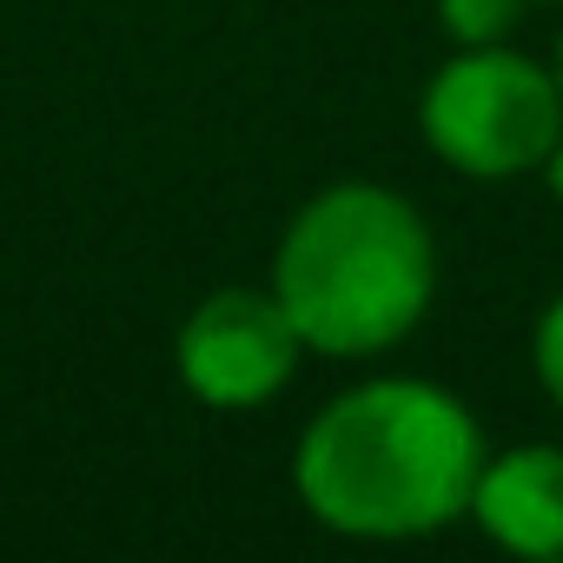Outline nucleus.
<instances>
[{"instance_id": "obj_2", "label": "nucleus", "mask_w": 563, "mask_h": 563, "mask_svg": "<svg viewBox=\"0 0 563 563\" xmlns=\"http://www.w3.org/2000/svg\"><path fill=\"white\" fill-rule=\"evenodd\" d=\"M272 292L299 325L306 352L365 358L398 345L431 292H438V252L431 225L385 186H325L278 245Z\"/></svg>"}, {"instance_id": "obj_3", "label": "nucleus", "mask_w": 563, "mask_h": 563, "mask_svg": "<svg viewBox=\"0 0 563 563\" xmlns=\"http://www.w3.org/2000/svg\"><path fill=\"white\" fill-rule=\"evenodd\" d=\"M424 140L444 166L504 179L550 159L563 140V80L510 47H457L424 87Z\"/></svg>"}, {"instance_id": "obj_7", "label": "nucleus", "mask_w": 563, "mask_h": 563, "mask_svg": "<svg viewBox=\"0 0 563 563\" xmlns=\"http://www.w3.org/2000/svg\"><path fill=\"white\" fill-rule=\"evenodd\" d=\"M537 372H543V385H550V398L563 405V299L543 312V325H537Z\"/></svg>"}, {"instance_id": "obj_5", "label": "nucleus", "mask_w": 563, "mask_h": 563, "mask_svg": "<svg viewBox=\"0 0 563 563\" xmlns=\"http://www.w3.org/2000/svg\"><path fill=\"white\" fill-rule=\"evenodd\" d=\"M471 517L484 523L490 543L517 556H563V451L523 444V451L484 457Z\"/></svg>"}, {"instance_id": "obj_6", "label": "nucleus", "mask_w": 563, "mask_h": 563, "mask_svg": "<svg viewBox=\"0 0 563 563\" xmlns=\"http://www.w3.org/2000/svg\"><path fill=\"white\" fill-rule=\"evenodd\" d=\"M517 8L523 0H438V21H444V34L457 47H490V41L510 34Z\"/></svg>"}, {"instance_id": "obj_9", "label": "nucleus", "mask_w": 563, "mask_h": 563, "mask_svg": "<svg viewBox=\"0 0 563 563\" xmlns=\"http://www.w3.org/2000/svg\"><path fill=\"white\" fill-rule=\"evenodd\" d=\"M556 80H563V74H556Z\"/></svg>"}, {"instance_id": "obj_1", "label": "nucleus", "mask_w": 563, "mask_h": 563, "mask_svg": "<svg viewBox=\"0 0 563 563\" xmlns=\"http://www.w3.org/2000/svg\"><path fill=\"white\" fill-rule=\"evenodd\" d=\"M484 431L444 385L372 378L332 398L299 444V497L345 537H424L471 510Z\"/></svg>"}, {"instance_id": "obj_8", "label": "nucleus", "mask_w": 563, "mask_h": 563, "mask_svg": "<svg viewBox=\"0 0 563 563\" xmlns=\"http://www.w3.org/2000/svg\"><path fill=\"white\" fill-rule=\"evenodd\" d=\"M543 173H550V192H556V199H563V140H556V146H550V159H543Z\"/></svg>"}, {"instance_id": "obj_4", "label": "nucleus", "mask_w": 563, "mask_h": 563, "mask_svg": "<svg viewBox=\"0 0 563 563\" xmlns=\"http://www.w3.org/2000/svg\"><path fill=\"white\" fill-rule=\"evenodd\" d=\"M299 352L306 339L286 319L278 292L225 286L179 325V378L219 411H252L272 391H286Z\"/></svg>"}]
</instances>
